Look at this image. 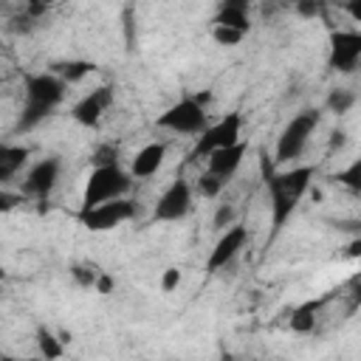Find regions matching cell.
<instances>
[{"label":"cell","mask_w":361,"mask_h":361,"mask_svg":"<svg viewBox=\"0 0 361 361\" xmlns=\"http://www.w3.org/2000/svg\"><path fill=\"white\" fill-rule=\"evenodd\" d=\"M316 169L307 166H290L282 172H265V189H268V200H271V226L274 231H282L285 223L290 220V214L296 212V206L302 203V197L310 189Z\"/></svg>","instance_id":"6da1fadb"},{"label":"cell","mask_w":361,"mask_h":361,"mask_svg":"<svg viewBox=\"0 0 361 361\" xmlns=\"http://www.w3.org/2000/svg\"><path fill=\"white\" fill-rule=\"evenodd\" d=\"M68 85L56 79L51 71L42 73H25L23 76V110L17 118V130H34L42 124L65 99Z\"/></svg>","instance_id":"7a4b0ae2"},{"label":"cell","mask_w":361,"mask_h":361,"mask_svg":"<svg viewBox=\"0 0 361 361\" xmlns=\"http://www.w3.org/2000/svg\"><path fill=\"white\" fill-rule=\"evenodd\" d=\"M133 186V178L127 169H121V164L116 166H96L87 172L85 178V189H82V209L79 212H87L93 206H102L107 200H118V197H127Z\"/></svg>","instance_id":"3957f363"},{"label":"cell","mask_w":361,"mask_h":361,"mask_svg":"<svg viewBox=\"0 0 361 361\" xmlns=\"http://www.w3.org/2000/svg\"><path fill=\"white\" fill-rule=\"evenodd\" d=\"M155 124L161 130L175 133V135H200L209 127V113H206V104L197 96H183L175 104H169L155 118Z\"/></svg>","instance_id":"277c9868"},{"label":"cell","mask_w":361,"mask_h":361,"mask_svg":"<svg viewBox=\"0 0 361 361\" xmlns=\"http://www.w3.org/2000/svg\"><path fill=\"white\" fill-rule=\"evenodd\" d=\"M316 127H319V113H316V110H302V113H296V116L285 124V130L279 133L274 158H276L279 164H288V161L299 158V155L305 152V147H307V141H310V135H313Z\"/></svg>","instance_id":"5b68a950"},{"label":"cell","mask_w":361,"mask_h":361,"mask_svg":"<svg viewBox=\"0 0 361 361\" xmlns=\"http://www.w3.org/2000/svg\"><path fill=\"white\" fill-rule=\"evenodd\" d=\"M243 141V116L240 113H226L220 121L209 124L200 135H197V144L192 149V161H200L206 155H212L214 149H223V147H234Z\"/></svg>","instance_id":"8992f818"},{"label":"cell","mask_w":361,"mask_h":361,"mask_svg":"<svg viewBox=\"0 0 361 361\" xmlns=\"http://www.w3.org/2000/svg\"><path fill=\"white\" fill-rule=\"evenodd\" d=\"M135 217V203L130 197H118V200H107L102 206H93L87 212H79V223L87 231H113L121 223Z\"/></svg>","instance_id":"52a82bcc"},{"label":"cell","mask_w":361,"mask_h":361,"mask_svg":"<svg viewBox=\"0 0 361 361\" xmlns=\"http://www.w3.org/2000/svg\"><path fill=\"white\" fill-rule=\"evenodd\" d=\"M189 212H192V186H189V180L175 178V180L161 192V197L155 200L152 217H155L158 223H178V220H183Z\"/></svg>","instance_id":"ba28073f"},{"label":"cell","mask_w":361,"mask_h":361,"mask_svg":"<svg viewBox=\"0 0 361 361\" xmlns=\"http://www.w3.org/2000/svg\"><path fill=\"white\" fill-rule=\"evenodd\" d=\"M330 51H327V65L338 73H353L361 62V34L358 31H330Z\"/></svg>","instance_id":"9c48e42d"},{"label":"cell","mask_w":361,"mask_h":361,"mask_svg":"<svg viewBox=\"0 0 361 361\" xmlns=\"http://www.w3.org/2000/svg\"><path fill=\"white\" fill-rule=\"evenodd\" d=\"M113 99H116V93H113V87L110 85H99V87H93L90 93H85L73 107H71V118L76 121V124H82V127H99V121L104 118V113L113 107Z\"/></svg>","instance_id":"30bf717a"},{"label":"cell","mask_w":361,"mask_h":361,"mask_svg":"<svg viewBox=\"0 0 361 361\" xmlns=\"http://www.w3.org/2000/svg\"><path fill=\"white\" fill-rule=\"evenodd\" d=\"M245 240H248V231L243 223H234L228 228H223L220 240L214 243V248L209 251V259H206V271L214 274V271H223L226 265H231V259L245 248Z\"/></svg>","instance_id":"8fae6325"},{"label":"cell","mask_w":361,"mask_h":361,"mask_svg":"<svg viewBox=\"0 0 361 361\" xmlns=\"http://www.w3.org/2000/svg\"><path fill=\"white\" fill-rule=\"evenodd\" d=\"M59 158H39L37 164L28 166L25 178H23V195H34V197H48L51 189L59 180Z\"/></svg>","instance_id":"7c38bea8"},{"label":"cell","mask_w":361,"mask_h":361,"mask_svg":"<svg viewBox=\"0 0 361 361\" xmlns=\"http://www.w3.org/2000/svg\"><path fill=\"white\" fill-rule=\"evenodd\" d=\"M248 147L245 141L234 144V147H223V149H214L212 155H206V172L214 175L217 180H231L237 175V169L243 166V158H245Z\"/></svg>","instance_id":"4fadbf2b"},{"label":"cell","mask_w":361,"mask_h":361,"mask_svg":"<svg viewBox=\"0 0 361 361\" xmlns=\"http://www.w3.org/2000/svg\"><path fill=\"white\" fill-rule=\"evenodd\" d=\"M164 158H166V144L164 141H152V144H144L133 161H130V178H152L161 166H164Z\"/></svg>","instance_id":"5bb4252c"},{"label":"cell","mask_w":361,"mask_h":361,"mask_svg":"<svg viewBox=\"0 0 361 361\" xmlns=\"http://www.w3.org/2000/svg\"><path fill=\"white\" fill-rule=\"evenodd\" d=\"M214 25L234 28V31H240V34H248V28H251L248 6H245L243 0H228V3H220V6H217V14H214Z\"/></svg>","instance_id":"9a60e30c"},{"label":"cell","mask_w":361,"mask_h":361,"mask_svg":"<svg viewBox=\"0 0 361 361\" xmlns=\"http://www.w3.org/2000/svg\"><path fill=\"white\" fill-rule=\"evenodd\" d=\"M28 155H31V149L23 144H0V183L20 175L28 164Z\"/></svg>","instance_id":"2e32d148"},{"label":"cell","mask_w":361,"mask_h":361,"mask_svg":"<svg viewBox=\"0 0 361 361\" xmlns=\"http://www.w3.org/2000/svg\"><path fill=\"white\" fill-rule=\"evenodd\" d=\"M324 302H327V296H322V299H307V302H302V305H296L293 307V313H290V330L293 333H313V327H316V313L324 307Z\"/></svg>","instance_id":"e0dca14e"},{"label":"cell","mask_w":361,"mask_h":361,"mask_svg":"<svg viewBox=\"0 0 361 361\" xmlns=\"http://www.w3.org/2000/svg\"><path fill=\"white\" fill-rule=\"evenodd\" d=\"M93 62H87V59H62V62H54L51 65V73L56 76V79H62L65 85H76V82H82L87 73H93Z\"/></svg>","instance_id":"ac0fdd59"},{"label":"cell","mask_w":361,"mask_h":361,"mask_svg":"<svg viewBox=\"0 0 361 361\" xmlns=\"http://www.w3.org/2000/svg\"><path fill=\"white\" fill-rule=\"evenodd\" d=\"M37 350H39V358L42 361H59L62 353H65V344H62V338L54 330L37 327Z\"/></svg>","instance_id":"d6986e66"},{"label":"cell","mask_w":361,"mask_h":361,"mask_svg":"<svg viewBox=\"0 0 361 361\" xmlns=\"http://www.w3.org/2000/svg\"><path fill=\"white\" fill-rule=\"evenodd\" d=\"M353 104H355V93H353V90L336 87V90H330V96H327V110H330V113H336V116L350 113V110H353Z\"/></svg>","instance_id":"ffe728a7"},{"label":"cell","mask_w":361,"mask_h":361,"mask_svg":"<svg viewBox=\"0 0 361 361\" xmlns=\"http://www.w3.org/2000/svg\"><path fill=\"white\" fill-rule=\"evenodd\" d=\"M333 178H336L341 186H347V189H353V192H361V161L355 158L347 169H338Z\"/></svg>","instance_id":"44dd1931"},{"label":"cell","mask_w":361,"mask_h":361,"mask_svg":"<svg viewBox=\"0 0 361 361\" xmlns=\"http://www.w3.org/2000/svg\"><path fill=\"white\" fill-rule=\"evenodd\" d=\"M90 164H93V169L96 166H116L118 164V149L113 144H99L90 152Z\"/></svg>","instance_id":"7402d4cb"},{"label":"cell","mask_w":361,"mask_h":361,"mask_svg":"<svg viewBox=\"0 0 361 361\" xmlns=\"http://www.w3.org/2000/svg\"><path fill=\"white\" fill-rule=\"evenodd\" d=\"M243 37H245V34H240V31H234V28H223V25H214V28H212V39H214L217 45H226V48L240 45Z\"/></svg>","instance_id":"603a6c76"},{"label":"cell","mask_w":361,"mask_h":361,"mask_svg":"<svg viewBox=\"0 0 361 361\" xmlns=\"http://www.w3.org/2000/svg\"><path fill=\"white\" fill-rule=\"evenodd\" d=\"M71 276H73V282H76L79 288H93L99 271L90 268V265H73V268H71Z\"/></svg>","instance_id":"cb8c5ba5"},{"label":"cell","mask_w":361,"mask_h":361,"mask_svg":"<svg viewBox=\"0 0 361 361\" xmlns=\"http://www.w3.org/2000/svg\"><path fill=\"white\" fill-rule=\"evenodd\" d=\"M223 186H226V183H223V180H217V178H214V175H209V172H203V175L197 178V192H200L203 197H217Z\"/></svg>","instance_id":"d4e9b609"},{"label":"cell","mask_w":361,"mask_h":361,"mask_svg":"<svg viewBox=\"0 0 361 361\" xmlns=\"http://www.w3.org/2000/svg\"><path fill=\"white\" fill-rule=\"evenodd\" d=\"M234 217H237L234 206H231V203H220V206H217V212H214V217H212V226L223 231V228L234 226Z\"/></svg>","instance_id":"484cf974"},{"label":"cell","mask_w":361,"mask_h":361,"mask_svg":"<svg viewBox=\"0 0 361 361\" xmlns=\"http://www.w3.org/2000/svg\"><path fill=\"white\" fill-rule=\"evenodd\" d=\"M178 285H180V271H178V268H166V271L161 274V290H164V293H172Z\"/></svg>","instance_id":"4316f807"},{"label":"cell","mask_w":361,"mask_h":361,"mask_svg":"<svg viewBox=\"0 0 361 361\" xmlns=\"http://www.w3.org/2000/svg\"><path fill=\"white\" fill-rule=\"evenodd\" d=\"M93 288H96L99 293H110V290L116 288V279H113L110 274H102V271H99V276H96V285H93Z\"/></svg>","instance_id":"83f0119b"},{"label":"cell","mask_w":361,"mask_h":361,"mask_svg":"<svg viewBox=\"0 0 361 361\" xmlns=\"http://www.w3.org/2000/svg\"><path fill=\"white\" fill-rule=\"evenodd\" d=\"M17 203H23V197H20V195L0 192V212H11V209H17Z\"/></svg>","instance_id":"f1b7e54d"},{"label":"cell","mask_w":361,"mask_h":361,"mask_svg":"<svg viewBox=\"0 0 361 361\" xmlns=\"http://www.w3.org/2000/svg\"><path fill=\"white\" fill-rule=\"evenodd\" d=\"M296 11H299L302 17H316V14H322V6H319L316 0H310V3H296Z\"/></svg>","instance_id":"f546056e"},{"label":"cell","mask_w":361,"mask_h":361,"mask_svg":"<svg viewBox=\"0 0 361 361\" xmlns=\"http://www.w3.org/2000/svg\"><path fill=\"white\" fill-rule=\"evenodd\" d=\"M0 361H42V358H17V355H0Z\"/></svg>","instance_id":"4dcf8cb0"},{"label":"cell","mask_w":361,"mask_h":361,"mask_svg":"<svg viewBox=\"0 0 361 361\" xmlns=\"http://www.w3.org/2000/svg\"><path fill=\"white\" fill-rule=\"evenodd\" d=\"M336 144H338V147L344 144V133H333V147H336Z\"/></svg>","instance_id":"1f68e13d"}]
</instances>
